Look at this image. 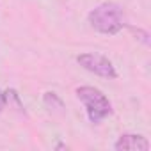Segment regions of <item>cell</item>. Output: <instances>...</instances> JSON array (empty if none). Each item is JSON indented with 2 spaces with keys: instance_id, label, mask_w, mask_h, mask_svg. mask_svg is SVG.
Segmentation results:
<instances>
[{
  "instance_id": "cell-1",
  "label": "cell",
  "mask_w": 151,
  "mask_h": 151,
  "mask_svg": "<svg viewBox=\"0 0 151 151\" xmlns=\"http://www.w3.org/2000/svg\"><path fill=\"white\" fill-rule=\"evenodd\" d=\"M87 22L91 29L105 36H114L119 30H123V27L126 25L123 7L114 2H103L94 9H91L87 14Z\"/></svg>"
},
{
  "instance_id": "cell-6",
  "label": "cell",
  "mask_w": 151,
  "mask_h": 151,
  "mask_svg": "<svg viewBox=\"0 0 151 151\" xmlns=\"http://www.w3.org/2000/svg\"><path fill=\"white\" fill-rule=\"evenodd\" d=\"M130 29H132V32H135V34L139 36L137 39H140L146 46H149V34H147L146 30H142V29H135V27H130Z\"/></svg>"
},
{
  "instance_id": "cell-2",
  "label": "cell",
  "mask_w": 151,
  "mask_h": 151,
  "mask_svg": "<svg viewBox=\"0 0 151 151\" xmlns=\"http://www.w3.org/2000/svg\"><path fill=\"white\" fill-rule=\"evenodd\" d=\"M77 98L84 103L87 117L93 124L101 123L105 117L112 114V103L110 100L96 87L93 86H82L77 87Z\"/></svg>"
},
{
  "instance_id": "cell-3",
  "label": "cell",
  "mask_w": 151,
  "mask_h": 151,
  "mask_svg": "<svg viewBox=\"0 0 151 151\" xmlns=\"http://www.w3.org/2000/svg\"><path fill=\"white\" fill-rule=\"evenodd\" d=\"M77 62L89 73H94L96 77L109 78V80L117 78V71H116L112 60H109L101 53H80L77 57Z\"/></svg>"
},
{
  "instance_id": "cell-4",
  "label": "cell",
  "mask_w": 151,
  "mask_h": 151,
  "mask_svg": "<svg viewBox=\"0 0 151 151\" xmlns=\"http://www.w3.org/2000/svg\"><path fill=\"white\" fill-rule=\"evenodd\" d=\"M116 151H149V140L140 133H123L114 142Z\"/></svg>"
},
{
  "instance_id": "cell-5",
  "label": "cell",
  "mask_w": 151,
  "mask_h": 151,
  "mask_svg": "<svg viewBox=\"0 0 151 151\" xmlns=\"http://www.w3.org/2000/svg\"><path fill=\"white\" fill-rule=\"evenodd\" d=\"M43 103H45V107L52 112H62V109H64V103H62V100L55 94V93H45V96H43Z\"/></svg>"
},
{
  "instance_id": "cell-7",
  "label": "cell",
  "mask_w": 151,
  "mask_h": 151,
  "mask_svg": "<svg viewBox=\"0 0 151 151\" xmlns=\"http://www.w3.org/2000/svg\"><path fill=\"white\" fill-rule=\"evenodd\" d=\"M6 109V96H4V93L0 91V114H2V110Z\"/></svg>"
}]
</instances>
